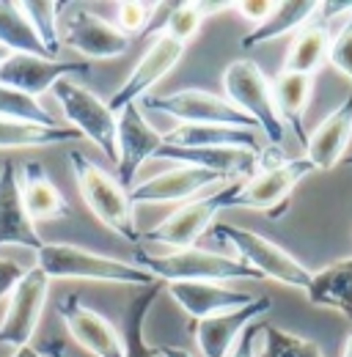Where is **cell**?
I'll use <instances>...</instances> for the list:
<instances>
[{"label": "cell", "instance_id": "277c9868", "mask_svg": "<svg viewBox=\"0 0 352 357\" xmlns=\"http://www.w3.org/2000/svg\"><path fill=\"white\" fill-rule=\"evenodd\" d=\"M36 267L52 278H69V280H94V283H122V286H152L157 278H152L138 264L110 259L102 253L86 250L80 245L69 242H44L42 250H36Z\"/></svg>", "mask_w": 352, "mask_h": 357}, {"label": "cell", "instance_id": "7c38bea8", "mask_svg": "<svg viewBox=\"0 0 352 357\" xmlns=\"http://www.w3.org/2000/svg\"><path fill=\"white\" fill-rule=\"evenodd\" d=\"M223 212V187L207 198H193L174 209L166 220L154 225L152 231L143 234V239L154 245H168V248H196V242L215 225V218Z\"/></svg>", "mask_w": 352, "mask_h": 357}, {"label": "cell", "instance_id": "ee69618b", "mask_svg": "<svg viewBox=\"0 0 352 357\" xmlns=\"http://www.w3.org/2000/svg\"><path fill=\"white\" fill-rule=\"evenodd\" d=\"M342 357H352V333L347 335V344H344V352H342Z\"/></svg>", "mask_w": 352, "mask_h": 357}, {"label": "cell", "instance_id": "603a6c76", "mask_svg": "<svg viewBox=\"0 0 352 357\" xmlns=\"http://www.w3.org/2000/svg\"><path fill=\"white\" fill-rule=\"evenodd\" d=\"M306 297L314 308H330L352 319V259L316 269L311 275Z\"/></svg>", "mask_w": 352, "mask_h": 357}, {"label": "cell", "instance_id": "f546056e", "mask_svg": "<svg viewBox=\"0 0 352 357\" xmlns=\"http://www.w3.org/2000/svg\"><path fill=\"white\" fill-rule=\"evenodd\" d=\"M0 47H6L8 52H25V55H42L50 58L44 52V47L39 45L34 28L28 25V20L22 17L17 3H0ZM55 61V58H52Z\"/></svg>", "mask_w": 352, "mask_h": 357}, {"label": "cell", "instance_id": "d6986e66", "mask_svg": "<svg viewBox=\"0 0 352 357\" xmlns=\"http://www.w3.org/2000/svg\"><path fill=\"white\" fill-rule=\"evenodd\" d=\"M228 178L218 176L212 171H204V168H193V165H179L171 171H163L157 176L146 178L140 184H135L130 192L132 206L135 204H179V201H187L193 198L198 190L204 187H212V184H226Z\"/></svg>", "mask_w": 352, "mask_h": 357}, {"label": "cell", "instance_id": "ffe728a7", "mask_svg": "<svg viewBox=\"0 0 352 357\" xmlns=\"http://www.w3.org/2000/svg\"><path fill=\"white\" fill-rule=\"evenodd\" d=\"M350 140H352V91L350 96L333 113H328L316 124V130L308 135L306 160L316 171H330V168L342 165Z\"/></svg>", "mask_w": 352, "mask_h": 357}, {"label": "cell", "instance_id": "8fae6325", "mask_svg": "<svg viewBox=\"0 0 352 357\" xmlns=\"http://www.w3.org/2000/svg\"><path fill=\"white\" fill-rule=\"evenodd\" d=\"M61 45L86 55V61H105V58L124 55L130 50L132 39L127 33H122L119 25H113L110 20L86 8H78L66 17L61 28Z\"/></svg>", "mask_w": 352, "mask_h": 357}, {"label": "cell", "instance_id": "e575fe53", "mask_svg": "<svg viewBox=\"0 0 352 357\" xmlns=\"http://www.w3.org/2000/svg\"><path fill=\"white\" fill-rule=\"evenodd\" d=\"M116 8H119V31L127 33L132 39V33L140 36V33L149 31V25H152V20H154V14H157L160 6L140 3V0H124Z\"/></svg>", "mask_w": 352, "mask_h": 357}, {"label": "cell", "instance_id": "52a82bcc", "mask_svg": "<svg viewBox=\"0 0 352 357\" xmlns=\"http://www.w3.org/2000/svg\"><path fill=\"white\" fill-rule=\"evenodd\" d=\"M55 99L66 116V121H72V130L88 137L113 165L119 162V116L108 107V102H102L96 93L75 80H61L55 89Z\"/></svg>", "mask_w": 352, "mask_h": 357}, {"label": "cell", "instance_id": "6da1fadb", "mask_svg": "<svg viewBox=\"0 0 352 357\" xmlns=\"http://www.w3.org/2000/svg\"><path fill=\"white\" fill-rule=\"evenodd\" d=\"M314 171L306 157L286 160L278 146H267L262 149V168L254 176L223 187V209H259L278 220L286 215L295 187Z\"/></svg>", "mask_w": 352, "mask_h": 357}, {"label": "cell", "instance_id": "f6af8a7d", "mask_svg": "<svg viewBox=\"0 0 352 357\" xmlns=\"http://www.w3.org/2000/svg\"><path fill=\"white\" fill-rule=\"evenodd\" d=\"M8 55H11V52H8V50H6V47H0V63H3V61H6V58H8Z\"/></svg>", "mask_w": 352, "mask_h": 357}, {"label": "cell", "instance_id": "74e56055", "mask_svg": "<svg viewBox=\"0 0 352 357\" xmlns=\"http://www.w3.org/2000/svg\"><path fill=\"white\" fill-rule=\"evenodd\" d=\"M231 8L240 11L245 20L262 25L264 20L275 11V3H272V0H242V3H231Z\"/></svg>", "mask_w": 352, "mask_h": 357}, {"label": "cell", "instance_id": "cb8c5ba5", "mask_svg": "<svg viewBox=\"0 0 352 357\" xmlns=\"http://www.w3.org/2000/svg\"><path fill=\"white\" fill-rule=\"evenodd\" d=\"M311 93H314V77L308 75H292V72H278L272 80V96H275V110L284 121V127L289 124L292 132L298 135V140L306 146V110L311 105Z\"/></svg>", "mask_w": 352, "mask_h": 357}, {"label": "cell", "instance_id": "5b68a950", "mask_svg": "<svg viewBox=\"0 0 352 357\" xmlns=\"http://www.w3.org/2000/svg\"><path fill=\"white\" fill-rule=\"evenodd\" d=\"M223 91L234 107H240L248 119H254V124L264 132L267 143L281 149L286 127L275 110L272 83L262 72V66L251 58L231 61L223 72Z\"/></svg>", "mask_w": 352, "mask_h": 357}, {"label": "cell", "instance_id": "d6a6232c", "mask_svg": "<svg viewBox=\"0 0 352 357\" xmlns=\"http://www.w3.org/2000/svg\"><path fill=\"white\" fill-rule=\"evenodd\" d=\"M0 119L58 127V121L44 110V105L39 99H34V96H28V93H22L17 89H8V86H0Z\"/></svg>", "mask_w": 352, "mask_h": 357}, {"label": "cell", "instance_id": "7bdbcfd3", "mask_svg": "<svg viewBox=\"0 0 352 357\" xmlns=\"http://www.w3.org/2000/svg\"><path fill=\"white\" fill-rule=\"evenodd\" d=\"M11 357H47V355L39 352V349H34V347H22V349H14Z\"/></svg>", "mask_w": 352, "mask_h": 357}, {"label": "cell", "instance_id": "9c48e42d", "mask_svg": "<svg viewBox=\"0 0 352 357\" xmlns=\"http://www.w3.org/2000/svg\"><path fill=\"white\" fill-rule=\"evenodd\" d=\"M47 294H50V278L39 267L25 269L22 280L8 294V308L0 321V344L14 349L31 347L42 321Z\"/></svg>", "mask_w": 352, "mask_h": 357}, {"label": "cell", "instance_id": "e0dca14e", "mask_svg": "<svg viewBox=\"0 0 352 357\" xmlns=\"http://www.w3.org/2000/svg\"><path fill=\"white\" fill-rule=\"evenodd\" d=\"M116 116H119V132H116L119 162H116V178H119V184L124 190H132L140 165L160 151L163 135L143 119V113H140L138 105L124 107Z\"/></svg>", "mask_w": 352, "mask_h": 357}, {"label": "cell", "instance_id": "836d02e7", "mask_svg": "<svg viewBox=\"0 0 352 357\" xmlns=\"http://www.w3.org/2000/svg\"><path fill=\"white\" fill-rule=\"evenodd\" d=\"M168 8H171V11H168L166 22H163L157 31H152V33H157V36H171L176 42L187 45V42L198 33V28H201V22H204L201 11L196 8V3H171Z\"/></svg>", "mask_w": 352, "mask_h": 357}, {"label": "cell", "instance_id": "484cf974", "mask_svg": "<svg viewBox=\"0 0 352 357\" xmlns=\"http://www.w3.org/2000/svg\"><path fill=\"white\" fill-rule=\"evenodd\" d=\"M330 42H333V36L328 31V22H308L303 31L295 33L292 45L286 50V58H284L281 72L314 77L328 63Z\"/></svg>", "mask_w": 352, "mask_h": 357}, {"label": "cell", "instance_id": "7402d4cb", "mask_svg": "<svg viewBox=\"0 0 352 357\" xmlns=\"http://www.w3.org/2000/svg\"><path fill=\"white\" fill-rule=\"evenodd\" d=\"M166 289L174 297L176 305L187 316H193L196 321L215 316V313L231 311V308H242L256 300L254 294L228 289L223 283H166Z\"/></svg>", "mask_w": 352, "mask_h": 357}, {"label": "cell", "instance_id": "83f0119b", "mask_svg": "<svg viewBox=\"0 0 352 357\" xmlns=\"http://www.w3.org/2000/svg\"><path fill=\"white\" fill-rule=\"evenodd\" d=\"M83 135L72 127H44L31 121L0 119V149H42L55 143H78Z\"/></svg>", "mask_w": 352, "mask_h": 357}, {"label": "cell", "instance_id": "2e32d148", "mask_svg": "<svg viewBox=\"0 0 352 357\" xmlns=\"http://www.w3.org/2000/svg\"><path fill=\"white\" fill-rule=\"evenodd\" d=\"M184 55V45L176 42L171 36H154V42L146 47V52L140 55L138 66L130 72V77L122 83V89L113 93V99L108 102V107L113 113H122L124 107L135 105L140 96H146V91L154 89Z\"/></svg>", "mask_w": 352, "mask_h": 357}, {"label": "cell", "instance_id": "f1b7e54d", "mask_svg": "<svg viewBox=\"0 0 352 357\" xmlns=\"http://www.w3.org/2000/svg\"><path fill=\"white\" fill-rule=\"evenodd\" d=\"M166 289L163 280L146 286L135 300H132L130 311H127V327H124V357H160L157 355V347H149L146 344V319L152 305L157 303L160 291Z\"/></svg>", "mask_w": 352, "mask_h": 357}, {"label": "cell", "instance_id": "3957f363", "mask_svg": "<svg viewBox=\"0 0 352 357\" xmlns=\"http://www.w3.org/2000/svg\"><path fill=\"white\" fill-rule=\"evenodd\" d=\"M66 160H69L72 176L78 181L80 198L88 206V212L105 228H110L116 236H122L124 242L135 245L140 239V234H138V225H135L130 192L119 184V178L110 176L94 160H88L80 149H72Z\"/></svg>", "mask_w": 352, "mask_h": 357}, {"label": "cell", "instance_id": "d590c367", "mask_svg": "<svg viewBox=\"0 0 352 357\" xmlns=\"http://www.w3.org/2000/svg\"><path fill=\"white\" fill-rule=\"evenodd\" d=\"M328 63L352 80V8L350 14H347V20H344V25L336 31V36L330 42Z\"/></svg>", "mask_w": 352, "mask_h": 357}, {"label": "cell", "instance_id": "4fadbf2b", "mask_svg": "<svg viewBox=\"0 0 352 357\" xmlns=\"http://www.w3.org/2000/svg\"><path fill=\"white\" fill-rule=\"evenodd\" d=\"M270 311H272V300L270 297H256L254 303H248L242 308H231V311L207 316L201 321H193L190 330H193V338H196L204 357H228L237 338L254 321L264 319Z\"/></svg>", "mask_w": 352, "mask_h": 357}, {"label": "cell", "instance_id": "b9f144b4", "mask_svg": "<svg viewBox=\"0 0 352 357\" xmlns=\"http://www.w3.org/2000/svg\"><path fill=\"white\" fill-rule=\"evenodd\" d=\"M44 355H47V357H66V349H64V341H58V338H52V341L47 344V349H44Z\"/></svg>", "mask_w": 352, "mask_h": 357}, {"label": "cell", "instance_id": "8992f818", "mask_svg": "<svg viewBox=\"0 0 352 357\" xmlns=\"http://www.w3.org/2000/svg\"><path fill=\"white\" fill-rule=\"evenodd\" d=\"M215 236L220 242L231 245L237 259L242 264H248L251 269H256L262 278L270 280H278L289 289H300L306 291L308 283H311V269L303 267L292 253H286L281 245H275L272 239H267L256 231H248V228H240V225L231 223H215L212 225Z\"/></svg>", "mask_w": 352, "mask_h": 357}, {"label": "cell", "instance_id": "9a60e30c", "mask_svg": "<svg viewBox=\"0 0 352 357\" xmlns=\"http://www.w3.org/2000/svg\"><path fill=\"white\" fill-rule=\"evenodd\" d=\"M58 313L66 324V333L78 347L94 357H124V335L94 308H88L78 294H69L58 303Z\"/></svg>", "mask_w": 352, "mask_h": 357}, {"label": "cell", "instance_id": "60d3db41", "mask_svg": "<svg viewBox=\"0 0 352 357\" xmlns=\"http://www.w3.org/2000/svg\"><path fill=\"white\" fill-rule=\"evenodd\" d=\"M157 355L160 357H193L187 349H182V347H171V344H160V347H157Z\"/></svg>", "mask_w": 352, "mask_h": 357}, {"label": "cell", "instance_id": "1f68e13d", "mask_svg": "<svg viewBox=\"0 0 352 357\" xmlns=\"http://www.w3.org/2000/svg\"><path fill=\"white\" fill-rule=\"evenodd\" d=\"M259 357H325V352H322V347L316 341L264 321L262 341H259Z\"/></svg>", "mask_w": 352, "mask_h": 357}, {"label": "cell", "instance_id": "8d00e7d4", "mask_svg": "<svg viewBox=\"0 0 352 357\" xmlns=\"http://www.w3.org/2000/svg\"><path fill=\"white\" fill-rule=\"evenodd\" d=\"M262 327H264V319L254 321L234 344V349L228 352V357H259V338H262Z\"/></svg>", "mask_w": 352, "mask_h": 357}, {"label": "cell", "instance_id": "44dd1931", "mask_svg": "<svg viewBox=\"0 0 352 357\" xmlns=\"http://www.w3.org/2000/svg\"><path fill=\"white\" fill-rule=\"evenodd\" d=\"M20 190H22V204L25 212L34 223H50V220H64L72 215L66 195L58 190V184L50 178L42 162H22L20 171Z\"/></svg>", "mask_w": 352, "mask_h": 357}, {"label": "cell", "instance_id": "ac0fdd59", "mask_svg": "<svg viewBox=\"0 0 352 357\" xmlns=\"http://www.w3.org/2000/svg\"><path fill=\"white\" fill-rule=\"evenodd\" d=\"M17 245L28 250H42L44 239L36 231V223L28 218L20 190L17 162H0V248Z\"/></svg>", "mask_w": 352, "mask_h": 357}, {"label": "cell", "instance_id": "30bf717a", "mask_svg": "<svg viewBox=\"0 0 352 357\" xmlns=\"http://www.w3.org/2000/svg\"><path fill=\"white\" fill-rule=\"evenodd\" d=\"M91 72L88 61H52L42 55H25V52H11L0 63V86L17 89L34 99L52 91L61 80H72Z\"/></svg>", "mask_w": 352, "mask_h": 357}, {"label": "cell", "instance_id": "5bb4252c", "mask_svg": "<svg viewBox=\"0 0 352 357\" xmlns=\"http://www.w3.org/2000/svg\"><path fill=\"white\" fill-rule=\"evenodd\" d=\"M157 160H171L176 165H193L212 171L223 178H251L262 168V149H240V146H204V149H176L160 146Z\"/></svg>", "mask_w": 352, "mask_h": 357}, {"label": "cell", "instance_id": "4316f807", "mask_svg": "<svg viewBox=\"0 0 352 357\" xmlns=\"http://www.w3.org/2000/svg\"><path fill=\"white\" fill-rule=\"evenodd\" d=\"M166 146L176 149H204V146H240V149H262L254 130H234L218 124H179L163 135Z\"/></svg>", "mask_w": 352, "mask_h": 357}, {"label": "cell", "instance_id": "ab89813d", "mask_svg": "<svg viewBox=\"0 0 352 357\" xmlns=\"http://www.w3.org/2000/svg\"><path fill=\"white\" fill-rule=\"evenodd\" d=\"M196 8L201 11V17H207V14H218V11L231 8V3H204V0H198V3H196Z\"/></svg>", "mask_w": 352, "mask_h": 357}, {"label": "cell", "instance_id": "ba28073f", "mask_svg": "<svg viewBox=\"0 0 352 357\" xmlns=\"http://www.w3.org/2000/svg\"><path fill=\"white\" fill-rule=\"evenodd\" d=\"M143 107L171 116L182 124H218V127H234V130L256 127L254 119H248L228 99L204 89H182L168 96H146Z\"/></svg>", "mask_w": 352, "mask_h": 357}, {"label": "cell", "instance_id": "4dcf8cb0", "mask_svg": "<svg viewBox=\"0 0 352 357\" xmlns=\"http://www.w3.org/2000/svg\"><path fill=\"white\" fill-rule=\"evenodd\" d=\"M22 17L28 20V25L34 28L39 45L44 47V52L55 61H61V28H58V8L61 3H50V0H25L17 3Z\"/></svg>", "mask_w": 352, "mask_h": 357}, {"label": "cell", "instance_id": "bcb514c9", "mask_svg": "<svg viewBox=\"0 0 352 357\" xmlns=\"http://www.w3.org/2000/svg\"><path fill=\"white\" fill-rule=\"evenodd\" d=\"M342 165H352V154H350V157H344V160H342Z\"/></svg>", "mask_w": 352, "mask_h": 357}, {"label": "cell", "instance_id": "f35d334b", "mask_svg": "<svg viewBox=\"0 0 352 357\" xmlns=\"http://www.w3.org/2000/svg\"><path fill=\"white\" fill-rule=\"evenodd\" d=\"M25 269L20 267L17 261H8V259H0V300L11 294V289L22 280Z\"/></svg>", "mask_w": 352, "mask_h": 357}, {"label": "cell", "instance_id": "d4e9b609", "mask_svg": "<svg viewBox=\"0 0 352 357\" xmlns=\"http://www.w3.org/2000/svg\"><path fill=\"white\" fill-rule=\"evenodd\" d=\"M319 6L322 3H316V0H284V3H275V11L264 20L262 25H256L248 36H242V47L251 50V47L267 45V42H275L281 36L303 31L308 22L319 14Z\"/></svg>", "mask_w": 352, "mask_h": 357}, {"label": "cell", "instance_id": "7a4b0ae2", "mask_svg": "<svg viewBox=\"0 0 352 357\" xmlns=\"http://www.w3.org/2000/svg\"><path fill=\"white\" fill-rule=\"evenodd\" d=\"M135 264L163 283H228V280H262V275L237 256H226L201 248H179L171 253H135Z\"/></svg>", "mask_w": 352, "mask_h": 357}]
</instances>
